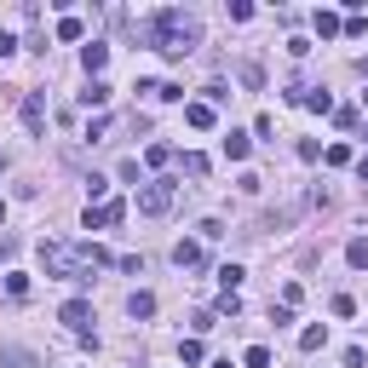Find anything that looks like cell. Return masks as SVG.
<instances>
[{
    "instance_id": "30bf717a",
    "label": "cell",
    "mask_w": 368,
    "mask_h": 368,
    "mask_svg": "<svg viewBox=\"0 0 368 368\" xmlns=\"http://www.w3.org/2000/svg\"><path fill=\"white\" fill-rule=\"evenodd\" d=\"M248 150H253L248 132H224V156H230V161H248Z\"/></svg>"
},
{
    "instance_id": "44dd1931",
    "label": "cell",
    "mask_w": 368,
    "mask_h": 368,
    "mask_svg": "<svg viewBox=\"0 0 368 368\" xmlns=\"http://www.w3.org/2000/svg\"><path fill=\"white\" fill-rule=\"evenodd\" d=\"M242 362H248V368H270V351H265V345H248Z\"/></svg>"
},
{
    "instance_id": "3957f363",
    "label": "cell",
    "mask_w": 368,
    "mask_h": 368,
    "mask_svg": "<svg viewBox=\"0 0 368 368\" xmlns=\"http://www.w3.org/2000/svg\"><path fill=\"white\" fill-rule=\"evenodd\" d=\"M173 196H178V184H173V178H150L144 190H138V213H150V219H161V213L173 207Z\"/></svg>"
},
{
    "instance_id": "d6a6232c",
    "label": "cell",
    "mask_w": 368,
    "mask_h": 368,
    "mask_svg": "<svg viewBox=\"0 0 368 368\" xmlns=\"http://www.w3.org/2000/svg\"><path fill=\"white\" fill-rule=\"evenodd\" d=\"M362 75H368V58H362Z\"/></svg>"
},
{
    "instance_id": "9a60e30c",
    "label": "cell",
    "mask_w": 368,
    "mask_h": 368,
    "mask_svg": "<svg viewBox=\"0 0 368 368\" xmlns=\"http://www.w3.org/2000/svg\"><path fill=\"white\" fill-rule=\"evenodd\" d=\"M81 35H86V23H81L75 12H64V18H58V40H81Z\"/></svg>"
},
{
    "instance_id": "e0dca14e",
    "label": "cell",
    "mask_w": 368,
    "mask_h": 368,
    "mask_svg": "<svg viewBox=\"0 0 368 368\" xmlns=\"http://www.w3.org/2000/svg\"><path fill=\"white\" fill-rule=\"evenodd\" d=\"M345 265H351V270H368V242H362V236L345 248Z\"/></svg>"
},
{
    "instance_id": "5bb4252c",
    "label": "cell",
    "mask_w": 368,
    "mask_h": 368,
    "mask_svg": "<svg viewBox=\"0 0 368 368\" xmlns=\"http://www.w3.org/2000/svg\"><path fill=\"white\" fill-rule=\"evenodd\" d=\"M305 110H316V115H334V98H328L322 86H311V92H305Z\"/></svg>"
},
{
    "instance_id": "1f68e13d",
    "label": "cell",
    "mask_w": 368,
    "mask_h": 368,
    "mask_svg": "<svg viewBox=\"0 0 368 368\" xmlns=\"http://www.w3.org/2000/svg\"><path fill=\"white\" fill-rule=\"evenodd\" d=\"M6 248H12V242H0V253H6Z\"/></svg>"
},
{
    "instance_id": "6da1fadb",
    "label": "cell",
    "mask_w": 368,
    "mask_h": 368,
    "mask_svg": "<svg viewBox=\"0 0 368 368\" xmlns=\"http://www.w3.org/2000/svg\"><path fill=\"white\" fill-rule=\"evenodd\" d=\"M150 40H156V52H161V58H190L196 46H202V23H196V12L167 6V12L150 18Z\"/></svg>"
},
{
    "instance_id": "7a4b0ae2",
    "label": "cell",
    "mask_w": 368,
    "mask_h": 368,
    "mask_svg": "<svg viewBox=\"0 0 368 368\" xmlns=\"http://www.w3.org/2000/svg\"><path fill=\"white\" fill-rule=\"evenodd\" d=\"M40 270L46 276H58V282H86L92 276V259L69 242H40Z\"/></svg>"
},
{
    "instance_id": "4dcf8cb0",
    "label": "cell",
    "mask_w": 368,
    "mask_h": 368,
    "mask_svg": "<svg viewBox=\"0 0 368 368\" xmlns=\"http://www.w3.org/2000/svg\"><path fill=\"white\" fill-rule=\"evenodd\" d=\"M0 173H6V156H0Z\"/></svg>"
},
{
    "instance_id": "8fae6325",
    "label": "cell",
    "mask_w": 368,
    "mask_h": 368,
    "mask_svg": "<svg viewBox=\"0 0 368 368\" xmlns=\"http://www.w3.org/2000/svg\"><path fill=\"white\" fill-rule=\"evenodd\" d=\"M316 35H322V40L345 35V18H340V12H316Z\"/></svg>"
},
{
    "instance_id": "f1b7e54d",
    "label": "cell",
    "mask_w": 368,
    "mask_h": 368,
    "mask_svg": "<svg viewBox=\"0 0 368 368\" xmlns=\"http://www.w3.org/2000/svg\"><path fill=\"white\" fill-rule=\"evenodd\" d=\"M0 224H6V202H0Z\"/></svg>"
},
{
    "instance_id": "7402d4cb",
    "label": "cell",
    "mask_w": 368,
    "mask_h": 368,
    "mask_svg": "<svg viewBox=\"0 0 368 368\" xmlns=\"http://www.w3.org/2000/svg\"><path fill=\"white\" fill-rule=\"evenodd\" d=\"M156 98H161V104H178V98H184V86H173V81H156Z\"/></svg>"
},
{
    "instance_id": "d4e9b609",
    "label": "cell",
    "mask_w": 368,
    "mask_h": 368,
    "mask_svg": "<svg viewBox=\"0 0 368 368\" xmlns=\"http://www.w3.org/2000/svg\"><path fill=\"white\" fill-rule=\"evenodd\" d=\"M322 161H328V167H345V161H351V150H345V144H328V156H322Z\"/></svg>"
},
{
    "instance_id": "ba28073f",
    "label": "cell",
    "mask_w": 368,
    "mask_h": 368,
    "mask_svg": "<svg viewBox=\"0 0 368 368\" xmlns=\"http://www.w3.org/2000/svg\"><path fill=\"white\" fill-rule=\"evenodd\" d=\"M173 265H178V270H196V265H202V242H178V248H173Z\"/></svg>"
},
{
    "instance_id": "83f0119b",
    "label": "cell",
    "mask_w": 368,
    "mask_h": 368,
    "mask_svg": "<svg viewBox=\"0 0 368 368\" xmlns=\"http://www.w3.org/2000/svg\"><path fill=\"white\" fill-rule=\"evenodd\" d=\"M357 178H362V184H368V156H362V161H357Z\"/></svg>"
},
{
    "instance_id": "ac0fdd59",
    "label": "cell",
    "mask_w": 368,
    "mask_h": 368,
    "mask_svg": "<svg viewBox=\"0 0 368 368\" xmlns=\"http://www.w3.org/2000/svg\"><path fill=\"white\" fill-rule=\"evenodd\" d=\"M167 161H173V144H150L144 150V167H167Z\"/></svg>"
},
{
    "instance_id": "277c9868",
    "label": "cell",
    "mask_w": 368,
    "mask_h": 368,
    "mask_svg": "<svg viewBox=\"0 0 368 368\" xmlns=\"http://www.w3.org/2000/svg\"><path fill=\"white\" fill-rule=\"evenodd\" d=\"M58 322L69 334H86V322H92V299H64L58 305Z\"/></svg>"
},
{
    "instance_id": "d6986e66",
    "label": "cell",
    "mask_w": 368,
    "mask_h": 368,
    "mask_svg": "<svg viewBox=\"0 0 368 368\" xmlns=\"http://www.w3.org/2000/svg\"><path fill=\"white\" fill-rule=\"evenodd\" d=\"M178 362L196 368V362H202V340H184V345H178Z\"/></svg>"
},
{
    "instance_id": "7c38bea8",
    "label": "cell",
    "mask_w": 368,
    "mask_h": 368,
    "mask_svg": "<svg viewBox=\"0 0 368 368\" xmlns=\"http://www.w3.org/2000/svg\"><path fill=\"white\" fill-rule=\"evenodd\" d=\"M81 104H86V110H104V104H110V86H104V81H86Z\"/></svg>"
},
{
    "instance_id": "8992f818",
    "label": "cell",
    "mask_w": 368,
    "mask_h": 368,
    "mask_svg": "<svg viewBox=\"0 0 368 368\" xmlns=\"http://www.w3.org/2000/svg\"><path fill=\"white\" fill-rule=\"evenodd\" d=\"M23 127L40 138L46 132V92H23Z\"/></svg>"
},
{
    "instance_id": "4316f807",
    "label": "cell",
    "mask_w": 368,
    "mask_h": 368,
    "mask_svg": "<svg viewBox=\"0 0 368 368\" xmlns=\"http://www.w3.org/2000/svg\"><path fill=\"white\" fill-rule=\"evenodd\" d=\"M12 52H18V40H12L6 29H0V58H12Z\"/></svg>"
},
{
    "instance_id": "484cf974",
    "label": "cell",
    "mask_w": 368,
    "mask_h": 368,
    "mask_svg": "<svg viewBox=\"0 0 368 368\" xmlns=\"http://www.w3.org/2000/svg\"><path fill=\"white\" fill-rule=\"evenodd\" d=\"M6 362L12 368H40V357H29V351H6Z\"/></svg>"
},
{
    "instance_id": "2e32d148",
    "label": "cell",
    "mask_w": 368,
    "mask_h": 368,
    "mask_svg": "<svg viewBox=\"0 0 368 368\" xmlns=\"http://www.w3.org/2000/svg\"><path fill=\"white\" fill-rule=\"evenodd\" d=\"M322 340H328V328H322V322H311V328L299 334V351H322Z\"/></svg>"
},
{
    "instance_id": "5b68a950",
    "label": "cell",
    "mask_w": 368,
    "mask_h": 368,
    "mask_svg": "<svg viewBox=\"0 0 368 368\" xmlns=\"http://www.w3.org/2000/svg\"><path fill=\"white\" fill-rule=\"evenodd\" d=\"M127 219V202H104V207H86V230H104V224H121Z\"/></svg>"
},
{
    "instance_id": "f546056e",
    "label": "cell",
    "mask_w": 368,
    "mask_h": 368,
    "mask_svg": "<svg viewBox=\"0 0 368 368\" xmlns=\"http://www.w3.org/2000/svg\"><path fill=\"white\" fill-rule=\"evenodd\" d=\"M362 110H368V86H362Z\"/></svg>"
},
{
    "instance_id": "603a6c76",
    "label": "cell",
    "mask_w": 368,
    "mask_h": 368,
    "mask_svg": "<svg viewBox=\"0 0 368 368\" xmlns=\"http://www.w3.org/2000/svg\"><path fill=\"white\" fill-rule=\"evenodd\" d=\"M219 282H224V294H236V282H242V265H224V270H219Z\"/></svg>"
},
{
    "instance_id": "52a82bcc",
    "label": "cell",
    "mask_w": 368,
    "mask_h": 368,
    "mask_svg": "<svg viewBox=\"0 0 368 368\" xmlns=\"http://www.w3.org/2000/svg\"><path fill=\"white\" fill-rule=\"evenodd\" d=\"M104 64H110V46H104V40H92V46H81V69H86L92 81L104 75Z\"/></svg>"
},
{
    "instance_id": "4fadbf2b",
    "label": "cell",
    "mask_w": 368,
    "mask_h": 368,
    "mask_svg": "<svg viewBox=\"0 0 368 368\" xmlns=\"http://www.w3.org/2000/svg\"><path fill=\"white\" fill-rule=\"evenodd\" d=\"M127 316H138V322L156 316V294H132V299H127Z\"/></svg>"
},
{
    "instance_id": "9c48e42d",
    "label": "cell",
    "mask_w": 368,
    "mask_h": 368,
    "mask_svg": "<svg viewBox=\"0 0 368 368\" xmlns=\"http://www.w3.org/2000/svg\"><path fill=\"white\" fill-rule=\"evenodd\" d=\"M184 121H190L196 132H207V127H213L219 115H213V104H184Z\"/></svg>"
},
{
    "instance_id": "cb8c5ba5",
    "label": "cell",
    "mask_w": 368,
    "mask_h": 368,
    "mask_svg": "<svg viewBox=\"0 0 368 368\" xmlns=\"http://www.w3.org/2000/svg\"><path fill=\"white\" fill-rule=\"evenodd\" d=\"M104 132H110V121L98 115V121H86V144H104Z\"/></svg>"
},
{
    "instance_id": "ffe728a7",
    "label": "cell",
    "mask_w": 368,
    "mask_h": 368,
    "mask_svg": "<svg viewBox=\"0 0 368 368\" xmlns=\"http://www.w3.org/2000/svg\"><path fill=\"white\" fill-rule=\"evenodd\" d=\"M6 294H12V299L29 294V276H23V270H6Z\"/></svg>"
}]
</instances>
